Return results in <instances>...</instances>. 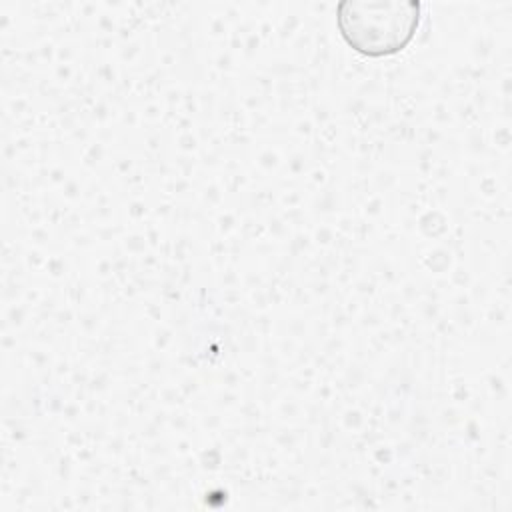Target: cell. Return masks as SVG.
I'll return each mask as SVG.
<instances>
[{
	"label": "cell",
	"instance_id": "obj_1",
	"mask_svg": "<svg viewBox=\"0 0 512 512\" xmlns=\"http://www.w3.org/2000/svg\"><path fill=\"white\" fill-rule=\"evenodd\" d=\"M422 22L418 0H344L336 6V28L342 40L366 58L402 52Z\"/></svg>",
	"mask_w": 512,
	"mask_h": 512
}]
</instances>
